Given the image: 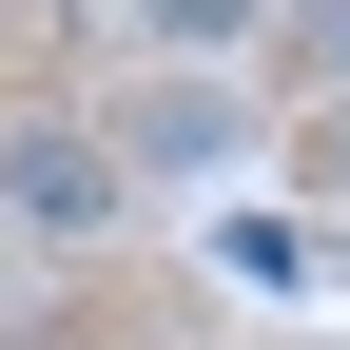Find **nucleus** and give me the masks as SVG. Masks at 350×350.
<instances>
[{
  "mask_svg": "<svg viewBox=\"0 0 350 350\" xmlns=\"http://www.w3.org/2000/svg\"><path fill=\"white\" fill-rule=\"evenodd\" d=\"M137 39H156V59H253L273 0H137Z\"/></svg>",
  "mask_w": 350,
  "mask_h": 350,
  "instance_id": "3",
  "label": "nucleus"
},
{
  "mask_svg": "<svg viewBox=\"0 0 350 350\" xmlns=\"http://www.w3.org/2000/svg\"><path fill=\"white\" fill-rule=\"evenodd\" d=\"M117 214H137V175H117L98 98H20V117H0V234H39V253H98Z\"/></svg>",
  "mask_w": 350,
  "mask_h": 350,
  "instance_id": "1",
  "label": "nucleus"
},
{
  "mask_svg": "<svg viewBox=\"0 0 350 350\" xmlns=\"http://www.w3.org/2000/svg\"><path fill=\"white\" fill-rule=\"evenodd\" d=\"M98 137H117V175H137V195H175V175H234L253 98H234V59H137V78L98 98Z\"/></svg>",
  "mask_w": 350,
  "mask_h": 350,
  "instance_id": "2",
  "label": "nucleus"
},
{
  "mask_svg": "<svg viewBox=\"0 0 350 350\" xmlns=\"http://www.w3.org/2000/svg\"><path fill=\"white\" fill-rule=\"evenodd\" d=\"M312 175H331V195H350V98H331V117H312Z\"/></svg>",
  "mask_w": 350,
  "mask_h": 350,
  "instance_id": "5",
  "label": "nucleus"
},
{
  "mask_svg": "<svg viewBox=\"0 0 350 350\" xmlns=\"http://www.w3.org/2000/svg\"><path fill=\"white\" fill-rule=\"evenodd\" d=\"M273 39H292V59H312L331 98H350V0H273Z\"/></svg>",
  "mask_w": 350,
  "mask_h": 350,
  "instance_id": "4",
  "label": "nucleus"
}]
</instances>
